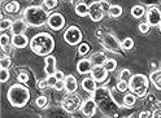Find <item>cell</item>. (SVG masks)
Here are the masks:
<instances>
[{
	"label": "cell",
	"instance_id": "10",
	"mask_svg": "<svg viewBox=\"0 0 161 118\" xmlns=\"http://www.w3.org/2000/svg\"><path fill=\"white\" fill-rule=\"evenodd\" d=\"M90 8V18H91V21L94 22H100L102 19L104 18V14L105 12L103 11V8H102V4H100V0H96V2H92L91 4L88 5Z\"/></svg>",
	"mask_w": 161,
	"mask_h": 118
},
{
	"label": "cell",
	"instance_id": "7",
	"mask_svg": "<svg viewBox=\"0 0 161 118\" xmlns=\"http://www.w3.org/2000/svg\"><path fill=\"white\" fill-rule=\"evenodd\" d=\"M99 39H100V43H102V46L105 48V50H108L110 52L118 53L121 50H122V47H121V42L118 40V39L113 34L104 33Z\"/></svg>",
	"mask_w": 161,
	"mask_h": 118
},
{
	"label": "cell",
	"instance_id": "1",
	"mask_svg": "<svg viewBox=\"0 0 161 118\" xmlns=\"http://www.w3.org/2000/svg\"><path fill=\"white\" fill-rule=\"evenodd\" d=\"M92 97H94V100L96 101L97 108L105 115L113 117V115L117 114V112L119 109V105L113 99L112 92L109 91V88H107V87H99L97 90L92 94Z\"/></svg>",
	"mask_w": 161,
	"mask_h": 118
},
{
	"label": "cell",
	"instance_id": "21",
	"mask_svg": "<svg viewBox=\"0 0 161 118\" xmlns=\"http://www.w3.org/2000/svg\"><path fill=\"white\" fill-rule=\"evenodd\" d=\"M149 82H152L156 90L161 91V69L160 70H153L149 75Z\"/></svg>",
	"mask_w": 161,
	"mask_h": 118
},
{
	"label": "cell",
	"instance_id": "13",
	"mask_svg": "<svg viewBox=\"0 0 161 118\" xmlns=\"http://www.w3.org/2000/svg\"><path fill=\"white\" fill-rule=\"evenodd\" d=\"M90 74H91V77L94 78V79H95L97 83L104 82L107 78H108V72L105 70L104 66H94Z\"/></svg>",
	"mask_w": 161,
	"mask_h": 118
},
{
	"label": "cell",
	"instance_id": "2",
	"mask_svg": "<svg viewBox=\"0 0 161 118\" xmlns=\"http://www.w3.org/2000/svg\"><path fill=\"white\" fill-rule=\"evenodd\" d=\"M30 50L38 56H48L55 50V39L49 33H39L30 39Z\"/></svg>",
	"mask_w": 161,
	"mask_h": 118
},
{
	"label": "cell",
	"instance_id": "30",
	"mask_svg": "<svg viewBox=\"0 0 161 118\" xmlns=\"http://www.w3.org/2000/svg\"><path fill=\"white\" fill-rule=\"evenodd\" d=\"M35 104L38 108H40V109H44V108H47L48 105V99H47V96L42 95V96H38L36 97V100H35Z\"/></svg>",
	"mask_w": 161,
	"mask_h": 118
},
{
	"label": "cell",
	"instance_id": "31",
	"mask_svg": "<svg viewBox=\"0 0 161 118\" xmlns=\"http://www.w3.org/2000/svg\"><path fill=\"white\" fill-rule=\"evenodd\" d=\"M116 90L121 94H126L129 91V82H125V81H118L117 84H116Z\"/></svg>",
	"mask_w": 161,
	"mask_h": 118
},
{
	"label": "cell",
	"instance_id": "6",
	"mask_svg": "<svg viewBox=\"0 0 161 118\" xmlns=\"http://www.w3.org/2000/svg\"><path fill=\"white\" fill-rule=\"evenodd\" d=\"M82 99L77 92H66V96L63 99V109L66 113H75L77 110L80 109V105H82Z\"/></svg>",
	"mask_w": 161,
	"mask_h": 118
},
{
	"label": "cell",
	"instance_id": "8",
	"mask_svg": "<svg viewBox=\"0 0 161 118\" xmlns=\"http://www.w3.org/2000/svg\"><path fill=\"white\" fill-rule=\"evenodd\" d=\"M82 31L79 30V27L77 26H70L68 27L64 33V40L69 46H77L82 42Z\"/></svg>",
	"mask_w": 161,
	"mask_h": 118
},
{
	"label": "cell",
	"instance_id": "25",
	"mask_svg": "<svg viewBox=\"0 0 161 118\" xmlns=\"http://www.w3.org/2000/svg\"><path fill=\"white\" fill-rule=\"evenodd\" d=\"M130 13H131V16L134 18H142L147 12H146V8L143 5H134L131 8V11H130Z\"/></svg>",
	"mask_w": 161,
	"mask_h": 118
},
{
	"label": "cell",
	"instance_id": "22",
	"mask_svg": "<svg viewBox=\"0 0 161 118\" xmlns=\"http://www.w3.org/2000/svg\"><path fill=\"white\" fill-rule=\"evenodd\" d=\"M136 104V96L133 92H126L122 97V105L126 108H133Z\"/></svg>",
	"mask_w": 161,
	"mask_h": 118
},
{
	"label": "cell",
	"instance_id": "4",
	"mask_svg": "<svg viewBox=\"0 0 161 118\" xmlns=\"http://www.w3.org/2000/svg\"><path fill=\"white\" fill-rule=\"evenodd\" d=\"M30 91L22 83H16L9 87L7 92V99L12 106L14 108H24L30 100Z\"/></svg>",
	"mask_w": 161,
	"mask_h": 118
},
{
	"label": "cell",
	"instance_id": "3",
	"mask_svg": "<svg viewBox=\"0 0 161 118\" xmlns=\"http://www.w3.org/2000/svg\"><path fill=\"white\" fill-rule=\"evenodd\" d=\"M22 17L25 19V22L27 24V26L40 27L47 24L49 14L46 8L40 7V5H31V7L25 8Z\"/></svg>",
	"mask_w": 161,
	"mask_h": 118
},
{
	"label": "cell",
	"instance_id": "36",
	"mask_svg": "<svg viewBox=\"0 0 161 118\" xmlns=\"http://www.w3.org/2000/svg\"><path fill=\"white\" fill-rule=\"evenodd\" d=\"M12 24H13V21H11L9 18H4V19H2V21H0V30H2V31L8 30V29H11Z\"/></svg>",
	"mask_w": 161,
	"mask_h": 118
},
{
	"label": "cell",
	"instance_id": "39",
	"mask_svg": "<svg viewBox=\"0 0 161 118\" xmlns=\"http://www.w3.org/2000/svg\"><path fill=\"white\" fill-rule=\"evenodd\" d=\"M143 5H148V7H157L161 0H140Z\"/></svg>",
	"mask_w": 161,
	"mask_h": 118
},
{
	"label": "cell",
	"instance_id": "9",
	"mask_svg": "<svg viewBox=\"0 0 161 118\" xmlns=\"http://www.w3.org/2000/svg\"><path fill=\"white\" fill-rule=\"evenodd\" d=\"M47 25L49 26V29H52L53 31H60L65 26V17L61 13H58V12L51 13L49 17H48Z\"/></svg>",
	"mask_w": 161,
	"mask_h": 118
},
{
	"label": "cell",
	"instance_id": "40",
	"mask_svg": "<svg viewBox=\"0 0 161 118\" xmlns=\"http://www.w3.org/2000/svg\"><path fill=\"white\" fill-rule=\"evenodd\" d=\"M149 27H151V26H149L147 22H142V24L139 25V31L142 33V34H147V33L149 31Z\"/></svg>",
	"mask_w": 161,
	"mask_h": 118
},
{
	"label": "cell",
	"instance_id": "28",
	"mask_svg": "<svg viewBox=\"0 0 161 118\" xmlns=\"http://www.w3.org/2000/svg\"><path fill=\"white\" fill-rule=\"evenodd\" d=\"M105 67V70L109 73V72H114L116 67H117V61L114 60V58H108V60L104 62L103 65Z\"/></svg>",
	"mask_w": 161,
	"mask_h": 118
},
{
	"label": "cell",
	"instance_id": "41",
	"mask_svg": "<svg viewBox=\"0 0 161 118\" xmlns=\"http://www.w3.org/2000/svg\"><path fill=\"white\" fill-rule=\"evenodd\" d=\"M53 88H55L56 91H64V90H65V83H64V81H57V82L55 83Z\"/></svg>",
	"mask_w": 161,
	"mask_h": 118
},
{
	"label": "cell",
	"instance_id": "24",
	"mask_svg": "<svg viewBox=\"0 0 161 118\" xmlns=\"http://www.w3.org/2000/svg\"><path fill=\"white\" fill-rule=\"evenodd\" d=\"M75 13H77L78 16H80V17L88 16L90 8H88V5H87L85 2H80V3H78V4L75 5Z\"/></svg>",
	"mask_w": 161,
	"mask_h": 118
},
{
	"label": "cell",
	"instance_id": "44",
	"mask_svg": "<svg viewBox=\"0 0 161 118\" xmlns=\"http://www.w3.org/2000/svg\"><path fill=\"white\" fill-rule=\"evenodd\" d=\"M138 118H152V113L148 112V110H143L139 113V117Z\"/></svg>",
	"mask_w": 161,
	"mask_h": 118
},
{
	"label": "cell",
	"instance_id": "23",
	"mask_svg": "<svg viewBox=\"0 0 161 118\" xmlns=\"http://www.w3.org/2000/svg\"><path fill=\"white\" fill-rule=\"evenodd\" d=\"M4 11L9 14H14L19 11V3L16 2V0H12V2H9L4 5Z\"/></svg>",
	"mask_w": 161,
	"mask_h": 118
},
{
	"label": "cell",
	"instance_id": "42",
	"mask_svg": "<svg viewBox=\"0 0 161 118\" xmlns=\"http://www.w3.org/2000/svg\"><path fill=\"white\" fill-rule=\"evenodd\" d=\"M53 75H55V78H56L57 81H64V79H65V77H66V75H64V73H63L61 70H56Z\"/></svg>",
	"mask_w": 161,
	"mask_h": 118
},
{
	"label": "cell",
	"instance_id": "32",
	"mask_svg": "<svg viewBox=\"0 0 161 118\" xmlns=\"http://www.w3.org/2000/svg\"><path fill=\"white\" fill-rule=\"evenodd\" d=\"M43 7L47 11H51L58 7V0H43Z\"/></svg>",
	"mask_w": 161,
	"mask_h": 118
},
{
	"label": "cell",
	"instance_id": "15",
	"mask_svg": "<svg viewBox=\"0 0 161 118\" xmlns=\"http://www.w3.org/2000/svg\"><path fill=\"white\" fill-rule=\"evenodd\" d=\"M92 62L90 58H82V60H79L77 62V72L79 74H88V73H91L92 70Z\"/></svg>",
	"mask_w": 161,
	"mask_h": 118
},
{
	"label": "cell",
	"instance_id": "37",
	"mask_svg": "<svg viewBox=\"0 0 161 118\" xmlns=\"http://www.w3.org/2000/svg\"><path fill=\"white\" fill-rule=\"evenodd\" d=\"M9 78H11V73H9L8 69H2L0 70V82L5 83L9 81Z\"/></svg>",
	"mask_w": 161,
	"mask_h": 118
},
{
	"label": "cell",
	"instance_id": "19",
	"mask_svg": "<svg viewBox=\"0 0 161 118\" xmlns=\"http://www.w3.org/2000/svg\"><path fill=\"white\" fill-rule=\"evenodd\" d=\"M64 83H65V91L66 92H75L77 88H78V82L75 79V77L69 74L65 77L64 79Z\"/></svg>",
	"mask_w": 161,
	"mask_h": 118
},
{
	"label": "cell",
	"instance_id": "47",
	"mask_svg": "<svg viewBox=\"0 0 161 118\" xmlns=\"http://www.w3.org/2000/svg\"><path fill=\"white\" fill-rule=\"evenodd\" d=\"M103 34H104V33H103V30H97V31H96V35H97L99 38H100V36H102Z\"/></svg>",
	"mask_w": 161,
	"mask_h": 118
},
{
	"label": "cell",
	"instance_id": "18",
	"mask_svg": "<svg viewBox=\"0 0 161 118\" xmlns=\"http://www.w3.org/2000/svg\"><path fill=\"white\" fill-rule=\"evenodd\" d=\"M96 83H97V82L92 77H87V78H85V79L82 81L80 86H82V88H83L86 92H88V94H94V92L97 90Z\"/></svg>",
	"mask_w": 161,
	"mask_h": 118
},
{
	"label": "cell",
	"instance_id": "45",
	"mask_svg": "<svg viewBox=\"0 0 161 118\" xmlns=\"http://www.w3.org/2000/svg\"><path fill=\"white\" fill-rule=\"evenodd\" d=\"M47 81H48L49 87H53V86H55V83L57 82V79L55 78V75H48V77H47Z\"/></svg>",
	"mask_w": 161,
	"mask_h": 118
},
{
	"label": "cell",
	"instance_id": "33",
	"mask_svg": "<svg viewBox=\"0 0 161 118\" xmlns=\"http://www.w3.org/2000/svg\"><path fill=\"white\" fill-rule=\"evenodd\" d=\"M11 65H12L11 57L7 56V55H3V57L0 58V66H2V69H9Z\"/></svg>",
	"mask_w": 161,
	"mask_h": 118
},
{
	"label": "cell",
	"instance_id": "16",
	"mask_svg": "<svg viewBox=\"0 0 161 118\" xmlns=\"http://www.w3.org/2000/svg\"><path fill=\"white\" fill-rule=\"evenodd\" d=\"M44 72L48 75H53L56 72V58L52 55H48L44 57Z\"/></svg>",
	"mask_w": 161,
	"mask_h": 118
},
{
	"label": "cell",
	"instance_id": "34",
	"mask_svg": "<svg viewBox=\"0 0 161 118\" xmlns=\"http://www.w3.org/2000/svg\"><path fill=\"white\" fill-rule=\"evenodd\" d=\"M17 81H18V83L26 84V83L29 82V74H27L25 70H21V72L17 74Z\"/></svg>",
	"mask_w": 161,
	"mask_h": 118
},
{
	"label": "cell",
	"instance_id": "5",
	"mask_svg": "<svg viewBox=\"0 0 161 118\" xmlns=\"http://www.w3.org/2000/svg\"><path fill=\"white\" fill-rule=\"evenodd\" d=\"M149 88V78L144 74H134L129 81V91L136 97H144Z\"/></svg>",
	"mask_w": 161,
	"mask_h": 118
},
{
	"label": "cell",
	"instance_id": "11",
	"mask_svg": "<svg viewBox=\"0 0 161 118\" xmlns=\"http://www.w3.org/2000/svg\"><path fill=\"white\" fill-rule=\"evenodd\" d=\"M146 17L149 26H158L161 24V11L158 7H151L146 13Z\"/></svg>",
	"mask_w": 161,
	"mask_h": 118
},
{
	"label": "cell",
	"instance_id": "27",
	"mask_svg": "<svg viewBox=\"0 0 161 118\" xmlns=\"http://www.w3.org/2000/svg\"><path fill=\"white\" fill-rule=\"evenodd\" d=\"M121 47H122V50L124 51H130V50H133V47H134V40H133V38H125L122 42H121Z\"/></svg>",
	"mask_w": 161,
	"mask_h": 118
},
{
	"label": "cell",
	"instance_id": "46",
	"mask_svg": "<svg viewBox=\"0 0 161 118\" xmlns=\"http://www.w3.org/2000/svg\"><path fill=\"white\" fill-rule=\"evenodd\" d=\"M152 118H161V109H157L152 113Z\"/></svg>",
	"mask_w": 161,
	"mask_h": 118
},
{
	"label": "cell",
	"instance_id": "14",
	"mask_svg": "<svg viewBox=\"0 0 161 118\" xmlns=\"http://www.w3.org/2000/svg\"><path fill=\"white\" fill-rule=\"evenodd\" d=\"M27 30V24L25 22V19L19 18V19H16L13 21L12 26H11V31H12V35H19V34H25V31Z\"/></svg>",
	"mask_w": 161,
	"mask_h": 118
},
{
	"label": "cell",
	"instance_id": "29",
	"mask_svg": "<svg viewBox=\"0 0 161 118\" xmlns=\"http://www.w3.org/2000/svg\"><path fill=\"white\" fill-rule=\"evenodd\" d=\"M131 77H133V74H131V72H130L129 69H122V70L119 72V74H118V79L129 82L130 79H131Z\"/></svg>",
	"mask_w": 161,
	"mask_h": 118
},
{
	"label": "cell",
	"instance_id": "17",
	"mask_svg": "<svg viewBox=\"0 0 161 118\" xmlns=\"http://www.w3.org/2000/svg\"><path fill=\"white\" fill-rule=\"evenodd\" d=\"M30 44V39L25 34H19V35H13L12 36V46L14 48H25Z\"/></svg>",
	"mask_w": 161,
	"mask_h": 118
},
{
	"label": "cell",
	"instance_id": "50",
	"mask_svg": "<svg viewBox=\"0 0 161 118\" xmlns=\"http://www.w3.org/2000/svg\"><path fill=\"white\" fill-rule=\"evenodd\" d=\"M2 2H3V0H2Z\"/></svg>",
	"mask_w": 161,
	"mask_h": 118
},
{
	"label": "cell",
	"instance_id": "20",
	"mask_svg": "<svg viewBox=\"0 0 161 118\" xmlns=\"http://www.w3.org/2000/svg\"><path fill=\"white\" fill-rule=\"evenodd\" d=\"M90 60H91V62H92L94 66H103L104 62L108 60V57L105 56L104 52H95L94 55H91Z\"/></svg>",
	"mask_w": 161,
	"mask_h": 118
},
{
	"label": "cell",
	"instance_id": "49",
	"mask_svg": "<svg viewBox=\"0 0 161 118\" xmlns=\"http://www.w3.org/2000/svg\"><path fill=\"white\" fill-rule=\"evenodd\" d=\"M66 2H73V0H66Z\"/></svg>",
	"mask_w": 161,
	"mask_h": 118
},
{
	"label": "cell",
	"instance_id": "35",
	"mask_svg": "<svg viewBox=\"0 0 161 118\" xmlns=\"http://www.w3.org/2000/svg\"><path fill=\"white\" fill-rule=\"evenodd\" d=\"M11 43H12V38L8 34H2V36H0V46H2V48L9 46Z\"/></svg>",
	"mask_w": 161,
	"mask_h": 118
},
{
	"label": "cell",
	"instance_id": "38",
	"mask_svg": "<svg viewBox=\"0 0 161 118\" xmlns=\"http://www.w3.org/2000/svg\"><path fill=\"white\" fill-rule=\"evenodd\" d=\"M88 52H90V46H88L87 43H80L79 47H78V53H79L80 56H85V55H87Z\"/></svg>",
	"mask_w": 161,
	"mask_h": 118
},
{
	"label": "cell",
	"instance_id": "12",
	"mask_svg": "<svg viewBox=\"0 0 161 118\" xmlns=\"http://www.w3.org/2000/svg\"><path fill=\"white\" fill-rule=\"evenodd\" d=\"M96 108H97V105H96V101L94 100V97H90V99H87V100H85L82 103L79 110H80V113H82L85 117L90 118V117H92L95 114Z\"/></svg>",
	"mask_w": 161,
	"mask_h": 118
},
{
	"label": "cell",
	"instance_id": "48",
	"mask_svg": "<svg viewBox=\"0 0 161 118\" xmlns=\"http://www.w3.org/2000/svg\"><path fill=\"white\" fill-rule=\"evenodd\" d=\"M158 29H160V33H161V24L158 25Z\"/></svg>",
	"mask_w": 161,
	"mask_h": 118
},
{
	"label": "cell",
	"instance_id": "26",
	"mask_svg": "<svg viewBox=\"0 0 161 118\" xmlns=\"http://www.w3.org/2000/svg\"><path fill=\"white\" fill-rule=\"evenodd\" d=\"M108 14L110 18H118V17H121V14H122V8L119 5H110Z\"/></svg>",
	"mask_w": 161,
	"mask_h": 118
},
{
	"label": "cell",
	"instance_id": "43",
	"mask_svg": "<svg viewBox=\"0 0 161 118\" xmlns=\"http://www.w3.org/2000/svg\"><path fill=\"white\" fill-rule=\"evenodd\" d=\"M38 87L40 88V90H44V88L49 87V84H48V81H47V78H46V79L39 81V82H38Z\"/></svg>",
	"mask_w": 161,
	"mask_h": 118
}]
</instances>
